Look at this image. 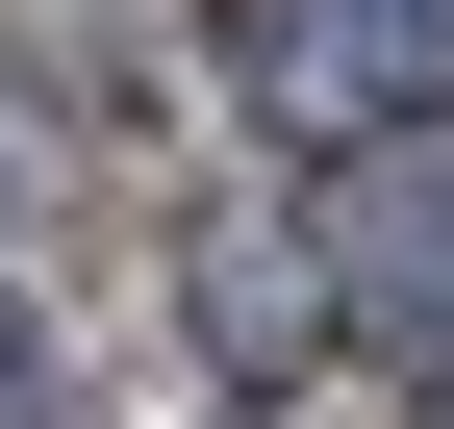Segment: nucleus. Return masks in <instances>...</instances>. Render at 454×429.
Wrapping results in <instances>:
<instances>
[{"mask_svg": "<svg viewBox=\"0 0 454 429\" xmlns=\"http://www.w3.org/2000/svg\"><path fill=\"white\" fill-rule=\"evenodd\" d=\"M328 278H354V329L454 379V152H379V177H328Z\"/></svg>", "mask_w": 454, "mask_h": 429, "instance_id": "obj_1", "label": "nucleus"}, {"mask_svg": "<svg viewBox=\"0 0 454 429\" xmlns=\"http://www.w3.org/2000/svg\"><path fill=\"white\" fill-rule=\"evenodd\" d=\"M0 429H76V379H51V303L0 278Z\"/></svg>", "mask_w": 454, "mask_h": 429, "instance_id": "obj_2", "label": "nucleus"}, {"mask_svg": "<svg viewBox=\"0 0 454 429\" xmlns=\"http://www.w3.org/2000/svg\"><path fill=\"white\" fill-rule=\"evenodd\" d=\"M354 26H379V51H454V0H354Z\"/></svg>", "mask_w": 454, "mask_h": 429, "instance_id": "obj_3", "label": "nucleus"}]
</instances>
